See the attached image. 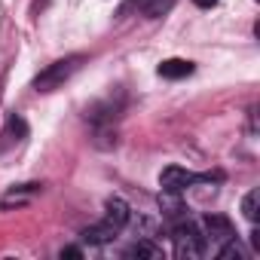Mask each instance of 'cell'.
<instances>
[{"label": "cell", "mask_w": 260, "mask_h": 260, "mask_svg": "<svg viewBox=\"0 0 260 260\" xmlns=\"http://www.w3.org/2000/svg\"><path fill=\"white\" fill-rule=\"evenodd\" d=\"M104 208H107L104 220L95 223V226H89V230H83V242H89V245H107V242L116 239V233L128 223V217H132V211H128V202L119 199V196L107 199Z\"/></svg>", "instance_id": "1"}, {"label": "cell", "mask_w": 260, "mask_h": 260, "mask_svg": "<svg viewBox=\"0 0 260 260\" xmlns=\"http://www.w3.org/2000/svg\"><path fill=\"white\" fill-rule=\"evenodd\" d=\"M172 242H175V254H178L181 260H196V257H202L205 248H208V242H205L199 223H193V220H187V217L175 220V226H172Z\"/></svg>", "instance_id": "2"}, {"label": "cell", "mask_w": 260, "mask_h": 260, "mask_svg": "<svg viewBox=\"0 0 260 260\" xmlns=\"http://www.w3.org/2000/svg\"><path fill=\"white\" fill-rule=\"evenodd\" d=\"M80 64H83V55H68V58H61V61H52L46 71H40V74L34 77V89H37V92H55L61 83H68V80L77 74Z\"/></svg>", "instance_id": "3"}, {"label": "cell", "mask_w": 260, "mask_h": 260, "mask_svg": "<svg viewBox=\"0 0 260 260\" xmlns=\"http://www.w3.org/2000/svg\"><path fill=\"white\" fill-rule=\"evenodd\" d=\"M193 184H211V175H196V172H187V169H181V166H169V169L159 175V187H162V190L184 193V190H190Z\"/></svg>", "instance_id": "4"}, {"label": "cell", "mask_w": 260, "mask_h": 260, "mask_svg": "<svg viewBox=\"0 0 260 260\" xmlns=\"http://www.w3.org/2000/svg\"><path fill=\"white\" fill-rule=\"evenodd\" d=\"M199 230H202V236H205V242H230V239H236V230H233V223L226 220V217H220V214H208V217H202V223H199Z\"/></svg>", "instance_id": "5"}, {"label": "cell", "mask_w": 260, "mask_h": 260, "mask_svg": "<svg viewBox=\"0 0 260 260\" xmlns=\"http://www.w3.org/2000/svg\"><path fill=\"white\" fill-rule=\"evenodd\" d=\"M40 193V184H19V187H10L0 199V208H13V205H25L31 202L34 196Z\"/></svg>", "instance_id": "6"}, {"label": "cell", "mask_w": 260, "mask_h": 260, "mask_svg": "<svg viewBox=\"0 0 260 260\" xmlns=\"http://www.w3.org/2000/svg\"><path fill=\"white\" fill-rule=\"evenodd\" d=\"M159 208H162V214L172 217V220L187 217V205H184L181 193H175V190H162V193H159Z\"/></svg>", "instance_id": "7"}, {"label": "cell", "mask_w": 260, "mask_h": 260, "mask_svg": "<svg viewBox=\"0 0 260 260\" xmlns=\"http://www.w3.org/2000/svg\"><path fill=\"white\" fill-rule=\"evenodd\" d=\"M125 257H128V260H132V257H138V260H162L166 251H162L159 245H153L150 239H138L132 248L125 251Z\"/></svg>", "instance_id": "8"}, {"label": "cell", "mask_w": 260, "mask_h": 260, "mask_svg": "<svg viewBox=\"0 0 260 260\" xmlns=\"http://www.w3.org/2000/svg\"><path fill=\"white\" fill-rule=\"evenodd\" d=\"M190 74H193V61H184V58H166L159 64V77H166V80H181Z\"/></svg>", "instance_id": "9"}, {"label": "cell", "mask_w": 260, "mask_h": 260, "mask_svg": "<svg viewBox=\"0 0 260 260\" xmlns=\"http://www.w3.org/2000/svg\"><path fill=\"white\" fill-rule=\"evenodd\" d=\"M135 7L147 19H156V16H162V13H169L175 7V0H135Z\"/></svg>", "instance_id": "10"}, {"label": "cell", "mask_w": 260, "mask_h": 260, "mask_svg": "<svg viewBox=\"0 0 260 260\" xmlns=\"http://www.w3.org/2000/svg\"><path fill=\"white\" fill-rule=\"evenodd\" d=\"M242 211H245V217H248L251 223L260 220V190H248V193H245V199H242Z\"/></svg>", "instance_id": "11"}, {"label": "cell", "mask_w": 260, "mask_h": 260, "mask_svg": "<svg viewBox=\"0 0 260 260\" xmlns=\"http://www.w3.org/2000/svg\"><path fill=\"white\" fill-rule=\"evenodd\" d=\"M61 257H74V260H80V257H83V248L68 245V248H61Z\"/></svg>", "instance_id": "12"}, {"label": "cell", "mask_w": 260, "mask_h": 260, "mask_svg": "<svg viewBox=\"0 0 260 260\" xmlns=\"http://www.w3.org/2000/svg\"><path fill=\"white\" fill-rule=\"evenodd\" d=\"M193 4H196L199 10H211V7H217V0H193Z\"/></svg>", "instance_id": "13"}]
</instances>
